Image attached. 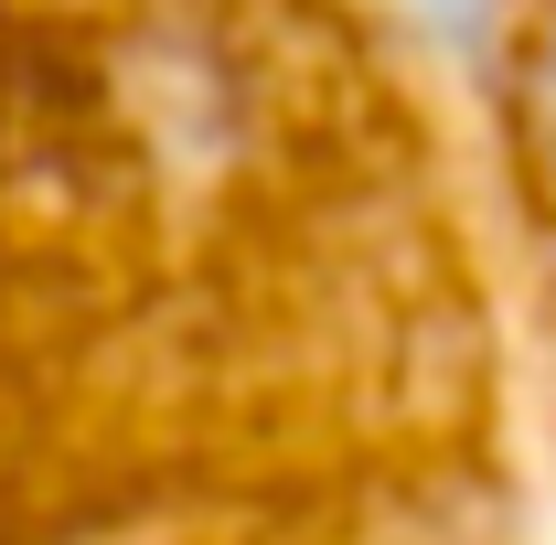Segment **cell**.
<instances>
[{"instance_id":"cell-1","label":"cell","mask_w":556,"mask_h":545,"mask_svg":"<svg viewBox=\"0 0 556 545\" xmlns=\"http://www.w3.org/2000/svg\"><path fill=\"white\" fill-rule=\"evenodd\" d=\"M428 0H0V545H546Z\"/></svg>"},{"instance_id":"cell-2","label":"cell","mask_w":556,"mask_h":545,"mask_svg":"<svg viewBox=\"0 0 556 545\" xmlns=\"http://www.w3.org/2000/svg\"><path fill=\"white\" fill-rule=\"evenodd\" d=\"M450 54H460V97H471L503 300H514L525 396H535V449L556 481V0H460Z\"/></svg>"}]
</instances>
